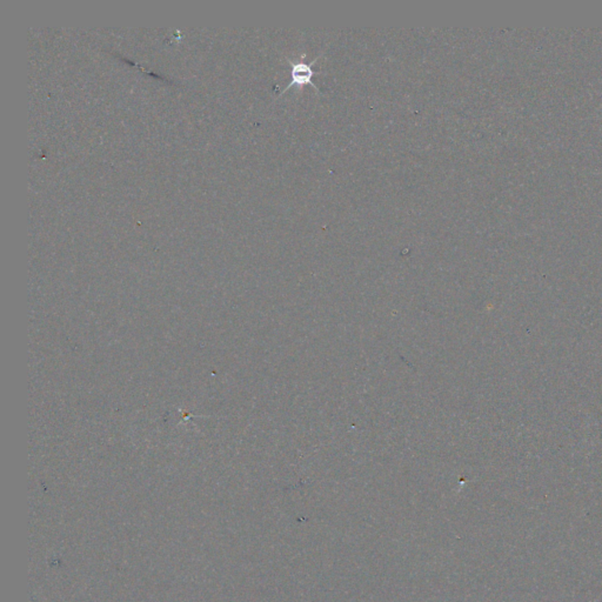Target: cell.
I'll return each mask as SVG.
<instances>
[{"label":"cell","instance_id":"6da1fadb","mask_svg":"<svg viewBox=\"0 0 602 602\" xmlns=\"http://www.w3.org/2000/svg\"><path fill=\"white\" fill-rule=\"evenodd\" d=\"M318 59H319V57H316V59L312 60L309 64L293 63L292 60L287 59L290 61L291 65H292V82L285 87V89H284L280 96H283L287 89H290L293 86H297L298 89H302V86L307 85V84L314 87L316 91H319V89L312 82L313 75H314L312 65L313 64H316Z\"/></svg>","mask_w":602,"mask_h":602}]
</instances>
